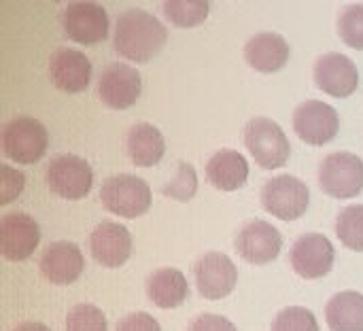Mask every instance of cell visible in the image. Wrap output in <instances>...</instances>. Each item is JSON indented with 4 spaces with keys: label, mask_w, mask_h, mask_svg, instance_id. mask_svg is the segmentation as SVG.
<instances>
[{
    "label": "cell",
    "mask_w": 363,
    "mask_h": 331,
    "mask_svg": "<svg viewBox=\"0 0 363 331\" xmlns=\"http://www.w3.org/2000/svg\"><path fill=\"white\" fill-rule=\"evenodd\" d=\"M270 331H319V323L308 308L289 306L274 317Z\"/></svg>",
    "instance_id": "obj_28"
},
{
    "label": "cell",
    "mask_w": 363,
    "mask_h": 331,
    "mask_svg": "<svg viewBox=\"0 0 363 331\" xmlns=\"http://www.w3.org/2000/svg\"><path fill=\"white\" fill-rule=\"evenodd\" d=\"M66 331H108V321L98 306L77 304L66 315Z\"/></svg>",
    "instance_id": "obj_26"
},
{
    "label": "cell",
    "mask_w": 363,
    "mask_h": 331,
    "mask_svg": "<svg viewBox=\"0 0 363 331\" xmlns=\"http://www.w3.org/2000/svg\"><path fill=\"white\" fill-rule=\"evenodd\" d=\"M321 189L338 200L355 198L363 191V162L349 151L330 153L319 168Z\"/></svg>",
    "instance_id": "obj_6"
},
{
    "label": "cell",
    "mask_w": 363,
    "mask_h": 331,
    "mask_svg": "<svg viewBox=\"0 0 363 331\" xmlns=\"http://www.w3.org/2000/svg\"><path fill=\"white\" fill-rule=\"evenodd\" d=\"M143 94V79L140 72L128 64H111L100 81H98V96L100 100L115 108V111H125L138 102Z\"/></svg>",
    "instance_id": "obj_14"
},
{
    "label": "cell",
    "mask_w": 363,
    "mask_h": 331,
    "mask_svg": "<svg viewBox=\"0 0 363 331\" xmlns=\"http://www.w3.org/2000/svg\"><path fill=\"white\" fill-rule=\"evenodd\" d=\"M315 83L332 98H349L359 85V70L355 62L338 51L323 53L315 62Z\"/></svg>",
    "instance_id": "obj_13"
},
{
    "label": "cell",
    "mask_w": 363,
    "mask_h": 331,
    "mask_svg": "<svg viewBox=\"0 0 363 331\" xmlns=\"http://www.w3.org/2000/svg\"><path fill=\"white\" fill-rule=\"evenodd\" d=\"M206 179L219 191H236L249 179V162L234 149H221L208 159Z\"/></svg>",
    "instance_id": "obj_20"
},
{
    "label": "cell",
    "mask_w": 363,
    "mask_h": 331,
    "mask_svg": "<svg viewBox=\"0 0 363 331\" xmlns=\"http://www.w3.org/2000/svg\"><path fill=\"white\" fill-rule=\"evenodd\" d=\"M13 331H51L45 323H36V321H26L21 325H17Z\"/></svg>",
    "instance_id": "obj_33"
},
{
    "label": "cell",
    "mask_w": 363,
    "mask_h": 331,
    "mask_svg": "<svg viewBox=\"0 0 363 331\" xmlns=\"http://www.w3.org/2000/svg\"><path fill=\"white\" fill-rule=\"evenodd\" d=\"M23 187H26L23 172L11 168L9 164H2L0 166V206H6L13 200H17Z\"/></svg>",
    "instance_id": "obj_30"
},
{
    "label": "cell",
    "mask_w": 363,
    "mask_h": 331,
    "mask_svg": "<svg viewBox=\"0 0 363 331\" xmlns=\"http://www.w3.org/2000/svg\"><path fill=\"white\" fill-rule=\"evenodd\" d=\"M294 270L306 279V281H317L330 274L334 268L336 251L334 245L323 236V234H304L296 240L291 253H289Z\"/></svg>",
    "instance_id": "obj_12"
},
{
    "label": "cell",
    "mask_w": 363,
    "mask_h": 331,
    "mask_svg": "<svg viewBox=\"0 0 363 331\" xmlns=\"http://www.w3.org/2000/svg\"><path fill=\"white\" fill-rule=\"evenodd\" d=\"M245 145L253 159L266 170L283 168L291 157L287 134L270 117H255L245 125Z\"/></svg>",
    "instance_id": "obj_2"
},
{
    "label": "cell",
    "mask_w": 363,
    "mask_h": 331,
    "mask_svg": "<svg viewBox=\"0 0 363 331\" xmlns=\"http://www.w3.org/2000/svg\"><path fill=\"white\" fill-rule=\"evenodd\" d=\"M40 242L38 223L26 213H9L0 219V255L9 262H26Z\"/></svg>",
    "instance_id": "obj_15"
},
{
    "label": "cell",
    "mask_w": 363,
    "mask_h": 331,
    "mask_svg": "<svg viewBox=\"0 0 363 331\" xmlns=\"http://www.w3.org/2000/svg\"><path fill=\"white\" fill-rule=\"evenodd\" d=\"M125 145H128V155L132 164L140 168L157 166L166 153L164 134L153 123H147V121H140L130 128Z\"/></svg>",
    "instance_id": "obj_21"
},
{
    "label": "cell",
    "mask_w": 363,
    "mask_h": 331,
    "mask_svg": "<svg viewBox=\"0 0 363 331\" xmlns=\"http://www.w3.org/2000/svg\"><path fill=\"white\" fill-rule=\"evenodd\" d=\"M49 77L60 91L79 94L91 81V62L77 49H57L49 60Z\"/></svg>",
    "instance_id": "obj_17"
},
{
    "label": "cell",
    "mask_w": 363,
    "mask_h": 331,
    "mask_svg": "<svg viewBox=\"0 0 363 331\" xmlns=\"http://www.w3.org/2000/svg\"><path fill=\"white\" fill-rule=\"evenodd\" d=\"M85 268L81 249L74 242L57 240L49 245L40 257V272L53 285H72Z\"/></svg>",
    "instance_id": "obj_18"
},
{
    "label": "cell",
    "mask_w": 363,
    "mask_h": 331,
    "mask_svg": "<svg viewBox=\"0 0 363 331\" xmlns=\"http://www.w3.org/2000/svg\"><path fill=\"white\" fill-rule=\"evenodd\" d=\"M100 200L108 213L123 219H136L149 213L153 193L151 187L134 174H113L102 183Z\"/></svg>",
    "instance_id": "obj_3"
},
{
    "label": "cell",
    "mask_w": 363,
    "mask_h": 331,
    "mask_svg": "<svg viewBox=\"0 0 363 331\" xmlns=\"http://www.w3.org/2000/svg\"><path fill=\"white\" fill-rule=\"evenodd\" d=\"M291 55L289 43L277 32H259L245 45V60L251 68L264 74L279 72L287 66Z\"/></svg>",
    "instance_id": "obj_19"
},
{
    "label": "cell",
    "mask_w": 363,
    "mask_h": 331,
    "mask_svg": "<svg viewBox=\"0 0 363 331\" xmlns=\"http://www.w3.org/2000/svg\"><path fill=\"white\" fill-rule=\"evenodd\" d=\"M338 34L351 49H363V4H349L340 13Z\"/></svg>",
    "instance_id": "obj_29"
},
{
    "label": "cell",
    "mask_w": 363,
    "mask_h": 331,
    "mask_svg": "<svg viewBox=\"0 0 363 331\" xmlns=\"http://www.w3.org/2000/svg\"><path fill=\"white\" fill-rule=\"evenodd\" d=\"M296 134L313 147L332 142L340 130V117L334 106L321 100H306L294 111Z\"/></svg>",
    "instance_id": "obj_9"
},
{
    "label": "cell",
    "mask_w": 363,
    "mask_h": 331,
    "mask_svg": "<svg viewBox=\"0 0 363 331\" xmlns=\"http://www.w3.org/2000/svg\"><path fill=\"white\" fill-rule=\"evenodd\" d=\"M262 204L277 219L296 221L306 215L311 204V191L304 181L291 174H279L264 185Z\"/></svg>",
    "instance_id": "obj_5"
},
{
    "label": "cell",
    "mask_w": 363,
    "mask_h": 331,
    "mask_svg": "<svg viewBox=\"0 0 363 331\" xmlns=\"http://www.w3.org/2000/svg\"><path fill=\"white\" fill-rule=\"evenodd\" d=\"M164 196L166 198H172V200H179V202H187L196 196L198 191V174H196V168L187 162H179L177 166V172H174V179L164 185Z\"/></svg>",
    "instance_id": "obj_27"
},
{
    "label": "cell",
    "mask_w": 363,
    "mask_h": 331,
    "mask_svg": "<svg viewBox=\"0 0 363 331\" xmlns=\"http://www.w3.org/2000/svg\"><path fill=\"white\" fill-rule=\"evenodd\" d=\"M0 140L4 155L23 166L36 164L49 147L47 128L38 119L26 115L6 121Z\"/></svg>",
    "instance_id": "obj_4"
},
{
    "label": "cell",
    "mask_w": 363,
    "mask_h": 331,
    "mask_svg": "<svg viewBox=\"0 0 363 331\" xmlns=\"http://www.w3.org/2000/svg\"><path fill=\"white\" fill-rule=\"evenodd\" d=\"M336 234L347 249L363 253V204L347 206L338 215Z\"/></svg>",
    "instance_id": "obj_25"
},
{
    "label": "cell",
    "mask_w": 363,
    "mask_h": 331,
    "mask_svg": "<svg viewBox=\"0 0 363 331\" xmlns=\"http://www.w3.org/2000/svg\"><path fill=\"white\" fill-rule=\"evenodd\" d=\"M162 9L177 28H196L211 13V4L206 0H168Z\"/></svg>",
    "instance_id": "obj_24"
},
{
    "label": "cell",
    "mask_w": 363,
    "mask_h": 331,
    "mask_svg": "<svg viewBox=\"0 0 363 331\" xmlns=\"http://www.w3.org/2000/svg\"><path fill=\"white\" fill-rule=\"evenodd\" d=\"M166 40V26L143 9H128L117 19L113 45L115 51L130 62L147 64L164 49Z\"/></svg>",
    "instance_id": "obj_1"
},
{
    "label": "cell",
    "mask_w": 363,
    "mask_h": 331,
    "mask_svg": "<svg viewBox=\"0 0 363 331\" xmlns=\"http://www.w3.org/2000/svg\"><path fill=\"white\" fill-rule=\"evenodd\" d=\"M108 13L98 2H70L62 13V28L79 45H98L108 36Z\"/></svg>",
    "instance_id": "obj_8"
},
{
    "label": "cell",
    "mask_w": 363,
    "mask_h": 331,
    "mask_svg": "<svg viewBox=\"0 0 363 331\" xmlns=\"http://www.w3.org/2000/svg\"><path fill=\"white\" fill-rule=\"evenodd\" d=\"M45 181L55 196L64 200H81L91 191L94 170L83 157L64 153L49 162Z\"/></svg>",
    "instance_id": "obj_7"
},
{
    "label": "cell",
    "mask_w": 363,
    "mask_h": 331,
    "mask_svg": "<svg viewBox=\"0 0 363 331\" xmlns=\"http://www.w3.org/2000/svg\"><path fill=\"white\" fill-rule=\"evenodd\" d=\"M147 296L155 306L170 310V308H179L187 300L189 285L181 270L160 268L147 281Z\"/></svg>",
    "instance_id": "obj_22"
},
{
    "label": "cell",
    "mask_w": 363,
    "mask_h": 331,
    "mask_svg": "<svg viewBox=\"0 0 363 331\" xmlns=\"http://www.w3.org/2000/svg\"><path fill=\"white\" fill-rule=\"evenodd\" d=\"M91 257L104 268H119L132 255V234L113 221H102L89 236Z\"/></svg>",
    "instance_id": "obj_16"
},
{
    "label": "cell",
    "mask_w": 363,
    "mask_h": 331,
    "mask_svg": "<svg viewBox=\"0 0 363 331\" xmlns=\"http://www.w3.org/2000/svg\"><path fill=\"white\" fill-rule=\"evenodd\" d=\"M117 331H162L160 323L147 315V313H132V315H125L119 325Z\"/></svg>",
    "instance_id": "obj_32"
},
{
    "label": "cell",
    "mask_w": 363,
    "mask_h": 331,
    "mask_svg": "<svg viewBox=\"0 0 363 331\" xmlns=\"http://www.w3.org/2000/svg\"><path fill=\"white\" fill-rule=\"evenodd\" d=\"M189 331H238L236 325L221 317V315H213V313H204L200 317H196L189 325Z\"/></svg>",
    "instance_id": "obj_31"
},
{
    "label": "cell",
    "mask_w": 363,
    "mask_h": 331,
    "mask_svg": "<svg viewBox=\"0 0 363 331\" xmlns=\"http://www.w3.org/2000/svg\"><path fill=\"white\" fill-rule=\"evenodd\" d=\"M196 285L202 298L206 300H223L228 298L236 283H238V268L236 264L217 251L202 255L196 262Z\"/></svg>",
    "instance_id": "obj_11"
},
{
    "label": "cell",
    "mask_w": 363,
    "mask_h": 331,
    "mask_svg": "<svg viewBox=\"0 0 363 331\" xmlns=\"http://www.w3.org/2000/svg\"><path fill=\"white\" fill-rule=\"evenodd\" d=\"M325 321L332 331H363V296L357 291L336 293L325 306Z\"/></svg>",
    "instance_id": "obj_23"
},
{
    "label": "cell",
    "mask_w": 363,
    "mask_h": 331,
    "mask_svg": "<svg viewBox=\"0 0 363 331\" xmlns=\"http://www.w3.org/2000/svg\"><path fill=\"white\" fill-rule=\"evenodd\" d=\"M234 247L245 262L255 266H266L279 257L283 249V236L268 221L255 219L242 225V230L236 234Z\"/></svg>",
    "instance_id": "obj_10"
}]
</instances>
